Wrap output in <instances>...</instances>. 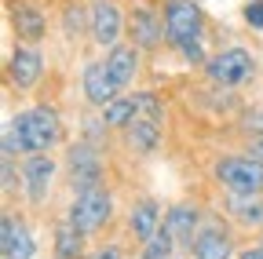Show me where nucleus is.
I'll list each match as a JSON object with an SVG mask.
<instances>
[{"label": "nucleus", "mask_w": 263, "mask_h": 259, "mask_svg": "<svg viewBox=\"0 0 263 259\" xmlns=\"http://www.w3.org/2000/svg\"><path fill=\"white\" fill-rule=\"evenodd\" d=\"M59 143H62V117L48 103L18 110L4 128V157L51 153Z\"/></svg>", "instance_id": "1"}, {"label": "nucleus", "mask_w": 263, "mask_h": 259, "mask_svg": "<svg viewBox=\"0 0 263 259\" xmlns=\"http://www.w3.org/2000/svg\"><path fill=\"white\" fill-rule=\"evenodd\" d=\"M164 44L176 55H183V62L190 66H205V11L197 0H164Z\"/></svg>", "instance_id": "2"}, {"label": "nucleus", "mask_w": 263, "mask_h": 259, "mask_svg": "<svg viewBox=\"0 0 263 259\" xmlns=\"http://www.w3.org/2000/svg\"><path fill=\"white\" fill-rule=\"evenodd\" d=\"M205 77L212 88L219 91H238L245 84H252L256 77V55L249 48H238V44H230V48H219L216 55H209L205 62Z\"/></svg>", "instance_id": "3"}, {"label": "nucleus", "mask_w": 263, "mask_h": 259, "mask_svg": "<svg viewBox=\"0 0 263 259\" xmlns=\"http://www.w3.org/2000/svg\"><path fill=\"white\" fill-rule=\"evenodd\" d=\"M212 175L230 193H263V157L256 153H223L216 157Z\"/></svg>", "instance_id": "4"}, {"label": "nucleus", "mask_w": 263, "mask_h": 259, "mask_svg": "<svg viewBox=\"0 0 263 259\" xmlns=\"http://www.w3.org/2000/svg\"><path fill=\"white\" fill-rule=\"evenodd\" d=\"M66 175H70V186L73 190H91V186H103L106 179V161H103V150L91 139H77L66 146Z\"/></svg>", "instance_id": "5"}, {"label": "nucleus", "mask_w": 263, "mask_h": 259, "mask_svg": "<svg viewBox=\"0 0 263 259\" xmlns=\"http://www.w3.org/2000/svg\"><path fill=\"white\" fill-rule=\"evenodd\" d=\"M55 175H59V161H55L51 153L18 157V186H22L26 205H33V208L48 205L51 186H55Z\"/></svg>", "instance_id": "6"}, {"label": "nucleus", "mask_w": 263, "mask_h": 259, "mask_svg": "<svg viewBox=\"0 0 263 259\" xmlns=\"http://www.w3.org/2000/svg\"><path fill=\"white\" fill-rule=\"evenodd\" d=\"M66 215H70L88 237L99 234L114 219V193H110V186L103 183V186H91V190H77L70 208H66Z\"/></svg>", "instance_id": "7"}, {"label": "nucleus", "mask_w": 263, "mask_h": 259, "mask_svg": "<svg viewBox=\"0 0 263 259\" xmlns=\"http://www.w3.org/2000/svg\"><path fill=\"white\" fill-rule=\"evenodd\" d=\"M128 44H136L143 55H154L164 44V15L161 8L146 4V0H136V4L128 8Z\"/></svg>", "instance_id": "8"}, {"label": "nucleus", "mask_w": 263, "mask_h": 259, "mask_svg": "<svg viewBox=\"0 0 263 259\" xmlns=\"http://www.w3.org/2000/svg\"><path fill=\"white\" fill-rule=\"evenodd\" d=\"M128 33V11L117 0H91L88 4V37L95 48H114Z\"/></svg>", "instance_id": "9"}, {"label": "nucleus", "mask_w": 263, "mask_h": 259, "mask_svg": "<svg viewBox=\"0 0 263 259\" xmlns=\"http://www.w3.org/2000/svg\"><path fill=\"white\" fill-rule=\"evenodd\" d=\"M8 84L18 91V95H26V91H33L41 81H44V51L37 48V44H15L11 48V55H8Z\"/></svg>", "instance_id": "10"}, {"label": "nucleus", "mask_w": 263, "mask_h": 259, "mask_svg": "<svg viewBox=\"0 0 263 259\" xmlns=\"http://www.w3.org/2000/svg\"><path fill=\"white\" fill-rule=\"evenodd\" d=\"M0 255L4 259H37V237H33L26 215H15L11 208L0 219Z\"/></svg>", "instance_id": "11"}, {"label": "nucleus", "mask_w": 263, "mask_h": 259, "mask_svg": "<svg viewBox=\"0 0 263 259\" xmlns=\"http://www.w3.org/2000/svg\"><path fill=\"white\" fill-rule=\"evenodd\" d=\"M81 91H84L88 106H95V110L110 106L117 95H124V88L117 84V77H114L110 66H106V58H95V62H88V66H84V73H81Z\"/></svg>", "instance_id": "12"}, {"label": "nucleus", "mask_w": 263, "mask_h": 259, "mask_svg": "<svg viewBox=\"0 0 263 259\" xmlns=\"http://www.w3.org/2000/svg\"><path fill=\"white\" fill-rule=\"evenodd\" d=\"M164 226L172 230L176 245H179L183 252H190L194 237L201 234V226H205V212L197 208L194 201H176V205L164 208Z\"/></svg>", "instance_id": "13"}, {"label": "nucleus", "mask_w": 263, "mask_h": 259, "mask_svg": "<svg viewBox=\"0 0 263 259\" xmlns=\"http://www.w3.org/2000/svg\"><path fill=\"white\" fill-rule=\"evenodd\" d=\"M234 237H230V230L219 223V219H205L201 234L194 237L190 245V255L194 259H234Z\"/></svg>", "instance_id": "14"}, {"label": "nucleus", "mask_w": 263, "mask_h": 259, "mask_svg": "<svg viewBox=\"0 0 263 259\" xmlns=\"http://www.w3.org/2000/svg\"><path fill=\"white\" fill-rule=\"evenodd\" d=\"M51 259H88V234L70 215L51 226Z\"/></svg>", "instance_id": "15"}, {"label": "nucleus", "mask_w": 263, "mask_h": 259, "mask_svg": "<svg viewBox=\"0 0 263 259\" xmlns=\"http://www.w3.org/2000/svg\"><path fill=\"white\" fill-rule=\"evenodd\" d=\"M128 237H136L139 245L143 241H150L161 226H164V212H161V201L157 197H139L136 205H132V212H128Z\"/></svg>", "instance_id": "16"}, {"label": "nucleus", "mask_w": 263, "mask_h": 259, "mask_svg": "<svg viewBox=\"0 0 263 259\" xmlns=\"http://www.w3.org/2000/svg\"><path fill=\"white\" fill-rule=\"evenodd\" d=\"M11 29H15V37L22 44H41L44 33H48V15L37 4L18 0V4H11Z\"/></svg>", "instance_id": "17"}, {"label": "nucleus", "mask_w": 263, "mask_h": 259, "mask_svg": "<svg viewBox=\"0 0 263 259\" xmlns=\"http://www.w3.org/2000/svg\"><path fill=\"white\" fill-rule=\"evenodd\" d=\"M103 58H106L110 73L117 77V84H121L124 91L136 84V77H139V70H143V51H139L136 44H124V41H121V44H114Z\"/></svg>", "instance_id": "18"}, {"label": "nucleus", "mask_w": 263, "mask_h": 259, "mask_svg": "<svg viewBox=\"0 0 263 259\" xmlns=\"http://www.w3.org/2000/svg\"><path fill=\"white\" fill-rule=\"evenodd\" d=\"M124 143L128 150H136V153H157L161 143H164V121L157 117H136L128 128H124Z\"/></svg>", "instance_id": "19"}, {"label": "nucleus", "mask_w": 263, "mask_h": 259, "mask_svg": "<svg viewBox=\"0 0 263 259\" xmlns=\"http://www.w3.org/2000/svg\"><path fill=\"white\" fill-rule=\"evenodd\" d=\"M227 215L238 226L263 230V193H227Z\"/></svg>", "instance_id": "20"}, {"label": "nucleus", "mask_w": 263, "mask_h": 259, "mask_svg": "<svg viewBox=\"0 0 263 259\" xmlns=\"http://www.w3.org/2000/svg\"><path fill=\"white\" fill-rule=\"evenodd\" d=\"M99 117L106 121V128L110 132H124V128L136 121V95L132 91H124V95H117V99L110 103V106H103L99 110Z\"/></svg>", "instance_id": "21"}, {"label": "nucleus", "mask_w": 263, "mask_h": 259, "mask_svg": "<svg viewBox=\"0 0 263 259\" xmlns=\"http://www.w3.org/2000/svg\"><path fill=\"white\" fill-rule=\"evenodd\" d=\"M176 248H179V245H176L172 230H168V226H161V230H157L150 241L139 245V255H136V259H172Z\"/></svg>", "instance_id": "22"}, {"label": "nucleus", "mask_w": 263, "mask_h": 259, "mask_svg": "<svg viewBox=\"0 0 263 259\" xmlns=\"http://www.w3.org/2000/svg\"><path fill=\"white\" fill-rule=\"evenodd\" d=\"M62 29H66L70 41L88 33V8L81 4V0H66V4H62Z\"/></svg>", "instance_id": "23"}, {"label": "nucleus", "mask_w": 263, "mask_h": 259, "mask_svg": "<svg viewBox=\"0 0 263 259\" xmlns=\"http://www.w3.org/2000/svg\"><path fill=\"white\" fill-rule=\"evenodd\" d=\"M241 18H245V26L252 33H263V0H249L241 8Z\"/></svg>", "instance_id": "24"}, {"label": "nucleus", "mask_w": 263, "mask_h": 259, "mask_svg": "<svg viewBox=\"0 0 263 259\" xmlns=\"http://www.w3.org/2000/svg\"><path fill=\"white\" fill-rule=\"evenodd\" d=\"M241 132H245L249 139L263 135V106H259V110H252V106H249V110L241 113Z\"/></svg>", "instance_id": "25"}, {"label": "nucleus", "mask_w": 263, "mask_h": 259, "mask_svg": "<svg viewBox=\"0 0 263 259\" xmlns=\"http://www.w3.org/2000/svg\"><path fill=\"white\" fill-rule=\"evenodd\" d=\"M88 259H124V252H121V245H99Z\"/></svg>", "instance_id": "26"}, {"label": "nucleus", "mask_w": 263, "mask_h": 259, "mask_svg": "<svg viewBox=\"0 0 263 259\" xmlns=\"http://www.w3.org/2000/svg\"><path fill=\"white\" fill-rule=\"evenodd\" d=\"M238 259H263V245H252V248H241Z\"/></svg>", "instance_id": "27"}, {"label": "nucleus", "mask_w": 263, "mask_h": 259, "mask_svg": "<svg viewBox=\"0 0 263 259\" xmlns=\"http://www.w3.org/2000/svg\"><path fill=\"white\" fill-rule=\"evenodd\" d=\"M249 153H256V157H263V135H256V139L249 143Z\"/></svg>", "instance_id": "28"}, {"label": "nucleus", "mask_w": 263, "mask_h": 259, "mask_svg": "<svg viewBox=\"0 0 263 259\" xmlns=\"http://www.w3.org/2000/svg\"><path fill=\"white\" fill-rule=\"evenodd\" d=\"M259 245H263V230H259Z\"/></svg>", "instance_id": "29"}, {"label": "nucleus", "mask_w": 263, "mask_h": 259, "mask_svg": "<svg viewBox=\"0 0 263 259\" xmlns=\"http://www.w3.org/2000/svg\"><path fill=\"white\" fill-rule=\"evenodd\" d=\"M172 259H176V255H172Z\"/></svg>", "instance_id": "30"}]
</instances>
